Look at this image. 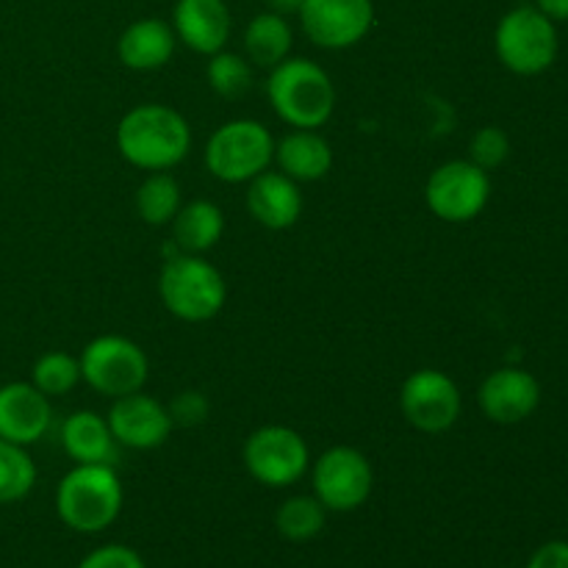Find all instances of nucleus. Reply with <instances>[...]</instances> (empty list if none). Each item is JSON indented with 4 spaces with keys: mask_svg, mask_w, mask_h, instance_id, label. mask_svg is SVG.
I'll list each match as a JSON object with an SVG mask.
<instances>
[{
    "mask_svg": "<svg viewBox=\"0 0 568 568\" xmlns=\"http://www.w3.org/2000/svg\"><path fill=\"white\" fill-rule=\"evenodd\" d=\"M116 148L128 164L148 172H164L189 155L192 128L170 105H136L116 125Z\"/></svg>",
    "mask_w": 568,
    "mask_h": 568,
    "instance_id": "nucleus-1",
    "label": "nucleus"
},
{
    "mask_svg": "<svg viewBox=\"0 0 568 568\" xmlns=\"http://www.w3.org/2000/svg\"><path fill=\"white\" fill-rule=\"evenodd\" d=\"M125 491L109 464H75L55 488V514L75 532H103L120 516Z\"/></svg>",
    "mask_w": 568,
    "mask_h": 568,
    "instance_id": "nucleus-2",
    "label": "nucleus"
},
{
    "mask_svg": "<svg viewBox=\"0 0 568 568\" xmlns=\"http://www.w3.org/2000/svg\"><path fill=\"white\" fill-rule=\"evenodd\" d=\"M266 94L275 114L303 131L322 128L336 109V89L331 75L308 59H283L281 64L272 67Z\"/></svg>",
    "mask_w": 568,
    "mask_h": 568,
    "instance_id": "nucleus-3",
    "label": "nucleus"
},
{
    "mask_svg": "<svg viewBox=\"0 0 568 568\" xmlns=\"http://www.w3.org/2000/svg\"><path fill=\"white\" fill-rule=\"evenodd\" d=\"M164 308L183 322H209L222 311L227 297L225 277L205 258L192 253L166 258L159 277Z\"/></svg>",
    "mask_w": 568,
    "mask_h": 568,
    "instance_id": "nucleus-4",
    "label": "nucleus"
},
{
    "mask_svg": "<svg viewBox=\"0 0 568 568\" xmlns=\"http://www.w3.org/2000/svg\"><path fill=\"white\" fill-rule=\"evenodd\" d=\"M494 48L516 75H541L558 59V28L536 6H519L499 20Z\"/></svg>",
    "mask_w": 568,
    "mask_h": 568,
    "instance_id": "nucleus-5",
    "label": "nucleus"
},
{
    "mask_svg": "<svg viewBox=\"0 0 568 568\" xmlns=\"http://www.w3.org/2000/svg\"><path fill=\"white\" fill-rule=\"evenodd\" d=\"M275 159V139L261 122L233 120L211 133L205 144V166L216 181L247 183Z\"/></svg>",
    "mask_w": 568,
    "mask_h": 568,
    "instance_id": "nucleus-6",
    "label": "nucleus"
},
{
    "mask_svg": "<svg viewBox=\"0 0 568 568\" xmlns=\"http://www.w3.org/2000/svg\"><path fill=\"white\" fill-rule=\"evenodd\" d=\"M81 381L103 397H125L142 392L150 364L144 349L125 336H98L81 353Z\"/></svg>",
    "mask_w": 568,
    "mask_h": 568,
    "instance_id": "nucleus-7",
    "label": "nucleus"
},
{
    "mask_svg": "<svg viewBox=\"0 0 568 568\" xmlns=\"http://www.w3.org/2000/svg\"><path fill=\"white\" fill-rule=\"evenodd\" d=\"M242 455L250 477L266 488L294 486V483L303 480L311 466L305 438L283 425H266L250 433Z\"/></svg>",
    "mask_w": 568,
    "mask_h": 568,
    "instance_id": "nucleus-8",
    "label": "nucleus"
},
{
    "mask_svg": "<svg viewBox=\"0 0 568 568\" xmlns=\"http://www.w3.org/2000/svg\"><path fill=\"white\" fill-rule=\"evenodd\" d=\"M311 480H314V497L325 505L327 514H349L372 497L375 471L361 449L333 447L320 455Z\"/></svg>",
    "mask_w": 568,
    "mask_h": 568,
    "instance_id": "nucleus-9",
    "label": "nucleus"
},
{
    "mask_svg": "<svg viewBox=\"0 0 568 568\" xmlns=\"http://www.w3.org/2000/svg\"><path fill=\"white\" fill-rule=\"evenodd\" d=\"M427 209L444 222H471L491 200V178L471 161H447L425 186Z\"/></svg>",
    "mask_w": 568,
    "mask_h": 568,
    "instance_id": "nucleus-10",
    "label": "nucleus"
},
{
    "mask_svg": "<svg viewBox=\"0 0 568 568\" xmlns=\"http://www.w3.org/2000/svg\"><path fill=\"white\" fill-rule=\"evenodd\" d=\"M399 408L408 425L422 433H444L460 419V399L458 386L447 372L419 369L403 383L399 392Z\"/></svg>",
    "mask_w": 568,
    "mask_h": 568,
    "instance_id": "nucleus-11",
    "label": "nucleus"
},
{
    "mask_svg": "<svg viewBox=\"0 0 568 568\" xmlns=\"http://www.w3.org/2000/svg\"><path fill=\"white\" fill-rule=\"evenodd\" d=\"M305 37L325 50L358 44L375 26L372 0H305L300 9Z\"/></svg>",
    "mask_w": 568,
    "mask_h": 568,
    "instance_id": "nucleus-12",
    "label": "nucleus"
},
{
    "mask_svg": "<svg viewBox=\"0 0 568 568\" xmlns=\"http://www.w3.org/2000/svg\"><path fill=\"white\" fill-rule=\"evenodd\" d=\"M105 422H109L114 442L128 449L161 447L170 438L172 427H175L166 405H161L159 399L148 397L142 392L116 397Z\"/></svg>",
    "mask_w": 568,
    "mask_h": 568,
    "instance_id": "nucleus-13",
    "label": "nucleus"
},
{
    "mask_svg": "<svg viewBox=\"0 0 568 568\" xmlns=\"http://www.w3.org/2000/svg\"><path fill=\"white\" fill-rule=\"evenodd\" d=\"M480 408L497 425H519L536 414L541 403V386L536 377L519 366H503L483 381Z\"/></svg>",
    "mask_w": 568,
    "mask_h": 568,
    "instance_id": "nucleus-14",
    "label": "nucleus"
},
{
    "mask_svg": "<svg viewBox=\"0 0 568 568\" xmlns=\"http://www.w3.org/2000/svg\"><path fill=\"white\" fill-rule=\"evenodd\" d=\"M50 427V403L33 383L0 388V438L11 444H37Z\"/></svg>",
    "mask_w": 568,
    "mask_h": 568,
    "instance_id": "nucleus-15",
    "label": "nucleus"
},
{
    "mask_svg": "<svg viewBox=\"0 0 568 568\" xmlns=\"http://www.w3.org/2000/svg\"><path fill=\"white\" fill-rule=\"evenodd\" d=\"M172 31L194 53L214 55L231 37V11L225 0H178Z\"/></svg>",
    "mask_w": 568,
    "mask_h": 568,
    "instance_id": "nucleus-16",
    "label": "nucleus"
},
{
    "mask_svg": "<svg viewBox=\"0 0 568 568\" xmlns=\"http://www.w3.org/2000/svg\"><path fill=\"white\" fill-rule=\"evenodd\" d=\"M247 211L270 231H286L303 214V192L283 172H261L250 181Z\"/></svg>",
    "mask_w": 568,
    "mask_h": 568,
    "instance_id": "nucleus-17",
    "label": "nucleus"
},
{
    "mask_svg": "<svg viewBox=\"0 0 568 568\" xmlns=\"http://www.w3.org/2000/svg\"><path fill=\"white\" fill-rule=\"evenodd\" d=\"M175 39L178 37L170 22L148 17V20H136L122 31L120 42H116V55L128 70H159L175 53Z\"/></svg>",
    "mask_w": 568,
    "mask_h": 568,
    "instance_id": "nucleus-18",
    "label": "nucleus"
},
{
    "mask_svg": "<svg viewBox=\"0 0 568 568\" xmlns=\"http://www.w3.org/2000/svg\"><path fill=\"white\" fill-rule=\"evenodd\" d=\"M275 161L283 175H288L292 181L314 183L331 172L333 150L327 139H322L316 131L297 128L275 144Z\"/></svg>",
    "mask_w": 568,
    "mask_h": 568,
    "instance_id": "nucleus-19",
    "label": "nucleus"
},
{
    "mask_svg": "<svg viewBox=\"0 0 568 568\" xmlns=\"http://www.w3.org/2000/svg\"><path fill=\"white\" fill-rule=\"evenodd\" d=\"M114 436L109 422L94 410H75L61 425V447L75 464H109L114 460Z\"/></svg>",
    "mask_w": 568,
    "mask_h": 568,
    "instance_id": "nucleus-20",
    "label": "nucleus"
},
{
    "mask_svg": "<svg viewBox=\"0 0 568 568\" xmlns=\"http://www.w3.org/2000/svg\"><path fill=\"white\" fill-rule=\"evenodd\" d=\"M225 231V216L216 203L209 200H194V203L183 205L172 220V233H175V244L183 253H209L216 247Z\"/></svg>",
    "mask_w": 568,
    "mask_h": 568,
    "instance_id": "nucleus-21",
    "label": "nucleus"
},
{
    "mask_svg": "<svg viewBox=\"0 0 568 568\" xmlns=\"http://www.w3.org/2000/svg\"><path fill=\"white\" fill-rule=\"evenodd\" d=\"M244 50L247 59L258 67H277L283 59H288L292 50V28H288L286 17L275 14V11H264V14L253 17L244 31Z\"/></svg>",
    "mask_w": 568,
    "mask_h": 568,
    "instance_id": "nucleus-22",
    "label": "nucleus"
},
{
    "mask_svg": "<svg viewBox=\"0 0 568 568\" xmlns=\"http://www.w3.org/2000/svg\"><path fill=\"white\" fill-rule=\"evenodd\" d=\"M327 521V508L316 497H288L286 503L277 508L275 514V527L286 541L292 544H305L314 541L322 530H325Z\"/></svg>",
    "mask_w": 568,
    "mask_h": 568,
    "instance_id": "nucleus-23",
    "label": "nucleus"
},
{
    "mask_svg": "<svg viewBox=\"0 0 568 568\" xmlns=\"http://www.w3.org/2000/svg\"><path fill=\"white\" fill-rule=\"evenodd\" d=\"M136 211L148 225H170L181 211V186H178L175 178L166 175V172L150 175L136 192Z\"/></svg>",
    "mask_w": 568,
    "mask_h": 568,
    "instance_id": "nucleus-24",
    "label": "nucleus"
},
{
    "mask_svg": "<svg viewBox=\"0 0 568 568\" xmlns=\"http://www.w3.org/2000/svg\"><path fill=\"white\" fill-rule=\"evenodd\" d=\"M37 483V466L26 447L0 438V505L20 503Z\"/></svg>",
    "mask_w": 568,
    "mask_h": 568,
    "instance_id": "nucleus-25",
    "label": "nucleus"
},
{
    "mask_svg": "<svg viewBox=\"0 0 568 568\" xmlns=\"http://www.w3.org/2000/svg\"><path fill=\"white\" fill-rule=\"evenodd\" d=\"M31 383L44 394V397H64L81 383V361L72 358L70 353H44L33 364Z\"/></svg>",
    "mask_w": 568,
    "mask_h": 568,
    "instance_id": "nucleus-26",
    "label": "nucleus"
},
{
    "mask_svg": "<svg viewBox=\"0 0 568 568\" xmlns=\"http://www.w3.org/2000/svg\"><path fill=\"white\" fill-rule=\"evenodd\" d=\"M205 75H209L211 89L222 94V98H242L253 87V67H250V61H244L236 53H225V50L211 55Z\"/></svg>",
    "mask_w": 568,
    "mask_h": 568,
    "instance_id": "nucleus-27",
    "label": "nucleus"
},
{
    "mask_svg": "<svg viewBox=\"0 0 568 568\" xmlns=\"http://www.w3.org/2000/svg\"><path fill=\"white\" fill-rule=\"evenodd\" d=\"M471 164H477L480 170H497V166L505 164V159L510 155V139L503 128H480V131L471 136L469 144Z\"/></svg>",
    "mask_w": 568,
    "mask_h": 568,
    "instance_id": "nucleus-28",
    "label": "nucleus"
},
{
    "mask_svg": "<svg viewBox=\"0 0 568 568\" xmlns=\"http://www.w3.org/2000/svg\"><path fill=\"white\" fill-rule=\"evenodd\" d=\"M78 568H148V564L136 549L125 547V544H105V547L89 552Z\"/></svg>",
    "mask_w": 568,
    "mask_h": 568,
    "instance_id": "nucleus-29",
    "label": "nucleus"
},
{
    "mask_svg": "<svg viewBox=\"0 0 568 568\" xmlns=\"http://www.w3.org/2000/svg\"><path fill=\"white\" fill-rule=\"evenodd\" d=\"M172 416V425H181V427H197L209 419V399L205 394L200 392H181L170 405H166Z\"/></svg>",
    "mask_w": 568,
    "mask_h": 568,
    "instance_id": "nucleus-30",
    "label": "nucleus"
},
{
    "mask_svg": "<svg viewBox=\"0 0 568 568\" xmlns=\"http://www.w3.org/2000/svg\"><path fill=\"white\" fill-rule=\"evenodd\" d=\"M527 568H568V541H547L530 555Z\"/></svg>",
    "mask_w": 568,
    "mask_h": 568,
    "instance_id": "nucleus-31",
    "label": "nucleus"
},
{
    "mask_svg": "<svg viewBox=\"0 0 568 568\" xmlns=\"http://www.w3.org/2000/svg\"><path fill=\"white\" fill-rule=\"evenodd\" d=\"M536 9L552 22H568V0H536Z\"/></svg>",
    "mask_w": 568,
    "mask_h": 568,
    "instance_id": "nucleus-32",
    "label": "nucleus"
},
{
    "mask_svg": "<svg viewBox=\"0 0 568 568\" xmlns=\"http://www.w3.org/2000/svg\"><path fill=\"white\" fill-rule=\"evenodd\" d=\"M305 0H266V6H270L275 14L286 17V14H300V9H303Z\"/></svg>",
    "mask_w": 568,
    "mask_h": 568,
    "instance_id": "nucleus-33",
    "label": "nucleus"
}]
</instances>
